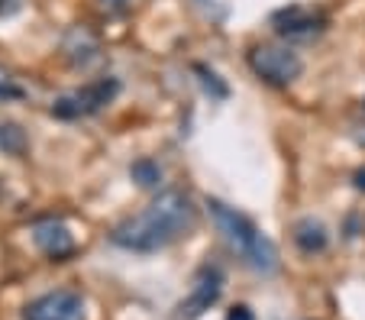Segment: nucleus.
I'll return each mask as SVG.
<instances>
[{"mask_svg": "<svg viewBox=\"0 0 365 320\" xmlns=\"http://www.w3.org/2000/svg\"><path fill=\"white\" fill-rule=\"evenodd\" d=\"M194 227V204L185 191H162L143 214L117 223L110 239L130 252H159Z\"/></svg>", "mask_w": 365, "mask_h": 320, "instance_id": "nucleus-1", "label": "nucleus"}, {"mask_svg": "<svg viewBox=\"0 0 365 320\" xmlns=\"http://www.w3.org/2000/svg\"><path fill=\"white\" fill-rule=\"evenodd\" d=\"M207 210H210V217H214L217 230L227 237V243L240 252L242 262H246L249 269L262 272V275H272V272L278 269L275 243H272V239L265 237V233L259 230V227H255L246 214H240L236 207L217 201V197H207Z\"/></svg>", "mask_w": 365, "mask_h": 320, "instance_id": "nucleus-2", "label": "nucleus"}, {"mask_svg": "<svg viewBox=\"0 0 365 320\" xmlns=\"http://www.w3.org/2000/svg\"><path fill=\"white\" fill-rule=\"evenodd\" d=\"M249 68L255 71V78H262L265 84L275 88H288L301 78L304 62L291 46H255L249 52Z\"/></svg>", "mask_w": 365, "mask_h": 320, "instance_id": "nucleus-3", "label": "nucleus"}, {"mask_svg": "<svg viewBox=\"0 0 365 320\" xmlns=\"http://www.w3.org/2000/svg\"><path fill=\"white\" fill-rule=\"evenodd\" d=\"M117 94H120L117 78H101V81L84 84L81 91H75V94H68V98H58L56 107H52V113H56V117H65V120L84 117V113H97V110H103V107L110 104Z\"/></svg>", "mask_w": 365, "mask_h": 320, "instance_id": "nucleus-4", "label": "nucleus"}, {"mask_svg": "<svg viewBox=\"0 0 365 320\" xmlns=\"http://www.w3.org/2000/svg\"><path fill=\"white\" fill-rule=\"evenodd\" d=\"M272 26H275V33L288 42H310L327 29V14L317 7L291 4V7H282L275 16H272Z\"/></svg>", "mask_w": 365, "mask_h": 320, "instance_id": "nucleus-5", "label": "nucleus"}, {"mask_svg": "<svg viewBox=\"0 0 365 320\" xmlns=\"http://www.w3.org/2000/svg\"><path fill=\"white\" fill-rule=\"evenodd\" d=\"M23 320H84V298L71 288L46 291L23 307Z\"/></svg>", "mask_w": 365, "mask_h": 320, "instance_id": "nucleus-6", "label": "nucleus"}, {"mask_svg": "<svg viewBox=\"0 0 365 320\" xmlns=\"http://www.w3.org/2000/svg\"><path fill=\"white\" fill-rule=\"evenodd\" d=\"M220 291H223V272L217 269V265L214 269H204L200 272V279H197V285H194V291L178 304V320L204 317V314L220 301Z\"/></svg>", "mask_w": 365, "mask_h": 320, "instance_id": "nucleus-7", "label": "nucleus"}, {"mask_svg": "<svg viewBox=\"0 0 365 320\" xmlns=\"http://www.w3.org/2000/svg\"><path fill=\"white\" fill-rule=\"evenodd\" d=\"M33 243L39 246L48 259H56V262H62V259H68L71 252H75V237H71V230L62 220L36 223L33 227Z\"/></svg>", "mask_w": 365, "mask_h": 320, "instance_id": "nucleus-8", "label": "nucleus"}, {"mask_svg": "<svg viewBox=\"0 0 365 320\" xmlns=\"http://www.w3.org/2000/svg\"><path fill=\"white\" fill-rule=\"evenodd\" d=\"M65 56H68L71 65H78V68H88L91 62H94L97 56H101V42L94 39V33H88L84 26H75L68 36H65Z\"/></svg>", "mask_w": 365, "mask_h": 320, "instance_id": "nucleus-9", "label": "nucleus"}, {"mask_svg": "<svg viewBox=\"0 0 365 320\" xmlns=\"http://www.w3.org/2000/svg\"><path fill=\"white\" fill-rule=\"evenodd\" d=\"M291 237H294L297 249L307 252V256H317V252H324L327 243H330V233H327V227L320 220H314V217H301V220L294 223Z\"/></svg>", "mask_w": 365, "mask_h": 320, "instance_id": "nucleus-10", "label": "nucleus"}, {"mask_svg": "<svg viewBox=\"0 0 365 320\" xmlns=\"http://www.w3.org/2000/svg\"><path fill=\"white\" fill-rule=\"evenodd\" d=\"M130 175H133V181H136L139 188H155V185L162 181V168L155 165V162H149V159L133 162Z\"/></svg>", "mask_w": 365, "mask_h": 320, "instance_id": "nucleus-11", "label": "nucleus"}, {"mask_svg": "<svg viewBox=\"0 0 365 320\" xmlns=\"http://www.w3.org/2000/svg\"><path fill=\"white\" fill-rule=\"evenodd\" d=\"M0 149H7L14 155H20L26 149V136L16 123H0Z\"/></svg>", "mask_w": 365, "mask_h": 320, "instance_id": "nucleus-12", "label": "nucleus"}, {"mask_svg": "<svg viewBox=\"0 0 365 320\" xmlns=\"http://www.w3.org/2000/svg\"><path fill=\"white\" fill-rule=\"evenodd\" d=\"M197 75H200V84H204V91L207 94H214V98H227V84H220L217 81V75L214 71H207V68H197Z\"/></svg>", "mask_w": 365, "mask_h": 320, "instance_id": "nucleus-13", "label": "nucleus"}, {"mask_svg": "<svg viewBox=\"0 0 365 320\" xmlns=\"http://www.w3.org/2000/svg\"><path fill=\"white\" fill-rule=\"evenodd\" d=\"M0 98H23V88H16L14 78L7 75V71H0Z\"/></svg>", "mask_w": 365, "mask_h": 320, "instance_id": "nucleus-14", "label": "nucleus"}, {"mask_svg": "<svg viewBox=\"0 0 365 320\" xmlns=\"http://www.w3.org/2000/svg\"><path fill=\"white\" fill-rule=\"evenodd\" d=\"M97 7H101L107 16H120L130 4H126V0H97Z\"/></svg>", "mask_w": 365, "mask_h": 320, "instance_id": "nucleus-15", "label": "nucleus"}, {"mask_svg": "<svg viewBox=\"0 0 365 320\" xmlns=\"http://www.w3.org/2000/svg\"><path fill=\"white\" fill-rule=\"evenodd\" d=\"M227 320H255V314L249 311L246 304H236V307H230L227 311Z\"/></svg>", "mask_w": 365, "mask_h": 320, "instance_id": "nucleus-16", "label": "nucleus"}, {"mask_svg": "<svg viewBox=\"0 0 365 320\" xmlns=\"http://www.w3.org/2000/svg\"><path fill=\"white\" fill-rule=\"evenodd\" d=\"M20 4H23V0H0V16L16 14V10H20Z\"/></svg>", "mask_w": 365, "mask_h": 320, "instance_id": "nucleus-17", "label": "nucleus"}, {"mask_svg": "<svg viewBox=\"0 0 365 320\" xmlns=\"http://www.w3.org/2000/svg\"><path fill=\"white\" fill-rule=\"evenodd\" d=\"M356 188L365 191V172H356Z\"/></svg>", "mask_w": 365, "mask_h": 320, "instance_id": "nucleus-18", "label": "nucleus"}, {"mask_svg": "<svg viewBox=\"0 0 365 320\" xmlns=\"http://www.w3.org/2000/svg\"><path fill=\"white\" fill-rule=\"evenodd\" d=\"M0 195H4V185H0Z\"/></svg>", "mask_w": 365, "mask_h": 320, "instance_id": "nucleus-19", "label": "nucleus"}]
</instances>
